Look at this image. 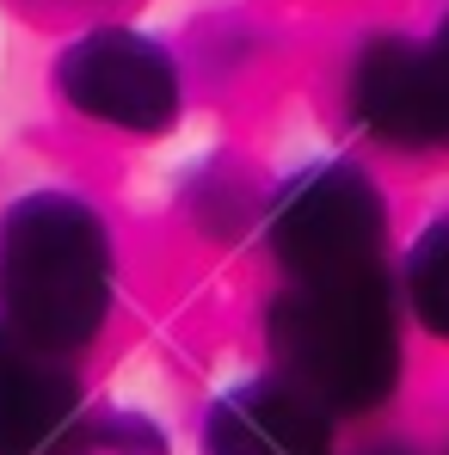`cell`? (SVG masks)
<instances>
[{"instance_id": "ba28073f", "label": "cell", "mask_w": 449, "mask_h": 455, "mask_svg": "<svg viewBox=\"0 0 449 455\" xmlns=\"http://www.w3.org/2000/svg\"><path fill=\"white\" fill-rule=\"evenodd\" d=\"M406 307L425 332L449 339V216H437L406 252Z\"/></svg>"}, {"instance_id": "5b68a950", "label": "cell", "mask_w": 449, "mask_h": 455, "mask_svg": "<svg viewBox=\"0 0 449 455\" xmlns=\"http://www.w3.org/2000/svg\"><path fill=\"white\" fill-rule=\"evenodd\" d=\"M62 99L117 130H166L179 117V68L136 31H92L62 56Z\"/></svg>"}, {"instance_id": "7a4b0ae2", "label": "cell", "mask_w": 449, "mask_h": 455, "mask_svg": "<svg viewBox=\"0 0 449 455\" xmlns=\"http://www.w3.org/2000/svg\"><path fill=\"white\" fill-rule=\"evenodd\" d=\"M271 357L320 412H375L400 381V314L381 271L296 283L271 307Z\"/></svg>"}, {"instance_id": "9c48e42d", "label": "cell", "mask_w": 449, "mask_h": 455, "mask_svg": "<svg viewBox=\"0 0 449 455\" xmlns=\"http://www.w3.org/2000/svg\"><path fill=\"white\" fill-rule=\"evenodd\" d=\"M56 455H166V443L154 437L148 425H136V419H111V425L75 431Z\"/></svg>"}, {"instance_id": "6da1fadb", "label": "cell", "mask_w": 449, "mask_h": 455, "mask_svg": "<svg viewBox=\"0 0 449 455\" xmlns=\"http://www.w3.org/2000/svg\"><path fill=\"white\" fill-rule=\"evenodd\" d=\"M0 307L44 351H80L111 314V234L62 191H37L0 222Z\"/></svg>"}, {"instance_id": "277c9868", "label": "cell", "mask_w": 449, "mask_h": 455, "mask_svg": "<svg viewBox=\"0 0 449 455\" xmlns=\"http://www.w3.org/2000/svg\"><path fill=\"white\" fill-rule=\"evenodd\" d=\"M351 111L388 148H449V12L425 44H364L351 68Z\"/></svg>"}, {"instance_id": "3957f363", "label": "cell", "mask_w": 449, "mask_h": 455, "mask_svg": "<svg viewBox=\"0 0 449 455\" xmlns=\"http://www.w3.org/2000/svg\"><path fill=\"white\" fill-rule=\"evenodd\" d=\"M381 240H388L381 191L345 160H320L296 172L271 204V252L296 283L381 271Z\"/></svg>"}, {"instance_id": "8992f818", "label": "cell", "mask_w": 449, "mask_h": 455, "mask_svg": "<svg viewBox=\"0 0 449 455\" xmlns=\"http://www.w3.org/2000/svg\"><path fill=\"white\" fill-rule=\"evenodd\" d=\"M80 406L62 351H44L12 320L0 326V455H44L68 431Z\"/></svg>"}, {"instance_id": "52a82bcc", "label": "cell", "mask_w": 449, "mask_h": 455, "mask_svg": "<svg viewBox=\"0 0 449 455\" xmlns=\"http://www.w3.org/2000/svg\"><path fill=\"white\" fill-rule=\"evenodd\" d=\"M210 455H333V431L301 387L246 381L210 412Z\"/></svg>"}, {"instance_id": "30bf717a", "label": "cell", "mask_w": 449, "mask_h": 455, "mask_svg": "<svg viewBox=\"0 0 449 455\" xmlns=\"http://www.w3.org/2000/svg\"><path fill=\"white\" fill-rule=\"evenodd\" d=\"M370 455H406V450H370Z\"/></svg>"}]
</instances>
